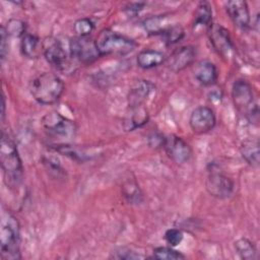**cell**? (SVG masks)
Segmentation results:
<instances>
[{"label": "cell", "instance_id": "cell-1", "mask_svg": "<svg viewBox=\"0 0 260 260\" xmlns=\"http://www.w3.org/2000/svg\"><path fill=\"white\" fill-rule=\"evenodd\" d=\"M0 162L5 184L10 189H17L23 179L22 161L16 144L5 131H2L0 142Z\"/></svg>", "mask_w": 260, "mask_h": 260}, {"label": "cell", "instance_id": "cell-2", "mask_svg": "<svg viewBox=\"0 0 260 260\" xmlns=\"http://www.w3.org/2000/svg\"><path fill=\"white\" fill-rule=\"evenodd\" d=\"M30 93L41 105H52L62 96L65 85L63 80L54 73L44 72L37 75L30 82Z\"/></svg>", "mask_w": 260, "mask_h": 260}, {"label": "cell", "instance_id": "cell-3", "mask_svg": "<svg viewBox=\"0 0 260 260\" xmlns=\"http://www.w3.org/2000/svg\"><path fill=\"white\" fill-rule=\"evenodd\" d=\"M1 257L4 260H17L20 255V225L17 218L9 213L3 212L0 228Z\"/></svg>", "mask_w": 260, "mask_h": 260}, {"label": "cell", "instance_id": "cell-4", "mask_svg": "<svg viewBox=\"0 0 260 260\" xmlns=\"http://www.w3.org/2000/svg\"><path fill=\"white\" fill-rule=\"evenodd\" d=\"M94 42L101 56H125L137 48V43L134 40L110 28L102 29Z\"/></svg>", "mask_w": 260, "mask_h": 260}, {"label": "cell", "instance_id": "cell-5", "mask_svg": "<svg viewBox=\"0 0 260 260\" xmlns=\"http://www.w3.org/2000/svg\"><path fill=\"white\" fill-rule=\"evenodd\" d=\"M232 99L235 107L245 111L252 121L258 120V106L254 100V91L251 84L245 79H238L232 87Z\"/></svg>", "mask_w": 260, "mask_h": 260}, {"label": "cell", "instance_id": "cell-6", "mask_svg": "<svg viewBox=\"0 0 260 260\" xmlns=\"http://www.w3.org/2000/svg\"><path fill=\"white\" fill-rule=\"evenodd\" d=\"M42 52L48 63L56 69L67 72L71 68L67 53L58 39L54 37H47L42 42Z\"/></svg>", "mask_w": 260, "mask_h": 260}, {"label": "cell", "instance_id": "cell-7", "mask_svg": "<svg viewBox=\"0 0 260 260\" xmlns=\"http://www.w3.org/2000/svg\"><path fill=\"white\" fill-rule=\"evenodd\" d=\"M205 188L210 196L217 199H225L234 192V182L218 168L212 166L205 180Z\"/></svg>", "mask_w": 260, "mask_h": 260}, {"label": "cell", "instance_id": "cell-8", "mask_svg": "<svg viewBox=\"0 0 260 260\" xmlns=\"http://www.w3.org/2000/svg\"><path fill=\"white\" fill-rule=\"evenodd\" d=\"M42 125L51 135L62 138H72L77 130V127L72 120L64 117L58 112L47 113L42 118Z\"/></svg>", "mask_w": 260, "mask_h": 260}, {"label": "cell", "instance_id": "cell-9", "mask_svg": "<svg viewBox=\"0 0 260 260\" xmlns=\"http://www.w3.org/2000/svg\"><path fill=\"white\" fill-rule=\"evenodd\" d=\"M69 52L73 59L83 64L94 62L101 57L95 42L89 37H74L69 42Z\"/></svg>", "mask_w": 260, "mask_h": 260}, {"label": "cell", "instance_id": "cell-10", "mask_svg": "<svg viewBox=\"0 0 260 260\" xmlns=\"http://www.w3.org/2000/svg\"><path fill=\"white\" fill-rule=\"evenodd\" d=\"M209 42L215 52L222 58L230 59L235 53V46L230 31L218 23H211L207 28Z\"/></svg>", "mask_w": 260, "mask_h": 260}, {"label": "cell", "instance_id": "cell-11", "mask_svg": "<svg viewBox=\"0 0 260 260\" xmlns=\"http://www.w3.org/2000/svg\"><path fill=\"white\" fill-rule=\"evenodd\" d=\"M161 146L169 158L176 164L183 165L191 158L192 149L190 145L183 138L177 135L171 134L164 137Z\"/></svg>", "mask_w": 260, "mask_h": 260}, {"label": "cell", "instance_id": "cell-12", "mask_svg": "<svg viewBox=\"0 0 260 260\" xmlns=\"http://www.w3.org/2000/svg\"><path fill=\"white\" fill-rule=\"evenodd\" d=\"M216 124V116L214 111L205 106L194 109L189 118V125L196 134H205L211 131Z\"/></svg>", "mask_w": 260, "mask_h": 260}, {"label": "cell", "instance_id": "cell-13", "mask_svg": "<svg viewBox=\"0 0 260 260\" xmlns=\"http://www.w3.org/2000/svg\"><path fill=\"white\" fill-rule=\"evenodd\" d=\"M196 49L193 46H183L177 48L168 58L169 68L173 72H180L194 63L196 58Z\"/></svg>", "mask_w": 260, "mask_h": 260}, {"label": "cell", "instance_id": "cell-14", "mask_svg": "<svg viewBox=\"0 0 260 260\" xmlns=\"http://www.w3.org/2000/svg\"><path fill=\"white\" fill-rule=\"evenodd\" d=\"M225 11L239 28H246L250 24V10L246 1L232 0L225 3Z\"/></svg>", "mask_w": 260, "mask_h": 260}, {"label": "cell", "instance_id": "cell-15", "mask_svg": "<svg viewBox=\"0 0 260 260\" xmlns=\"http://www.w3.org/2000/svg\"><path fill=\"white\" fill-rule=\"evenodd\" d=\"M193 74L195 79L204 86L213 85L218 79L217 67L208 60L199 61L194 67Z\"/></svg>", "mask_w": 260, "mask_h": 260}, {"label": "cell", "instance_id": "cell-16", "mask_svg": "<svg viewBox=\"0 0 260 260\" xmlns=\"http://www.w3.org/2000/svg\"><path fill=\"white\" fill-rule=\"evenodd\" d=\"M148 119V112L144 106H129L123 122L124 128L126 131H133L145 125Z\"/></svg>", "mask_w": 260, "mask_h": 260}, {"label": "cell", "instance_id": "cell-17", "mask_svg": "<svg viewBox=\"0 0 260 260\" xmlns=\"http://www.w3.org/2000/svg\"><path fill=\"white\" fill-rule=\"evenodd\" d=\"M153 89L154 85L148 80H137L129 90V106H143Z\"/></svg>", "mask_w": 260, "mask_h": 260}, {"label": "cell", "instance_id": "cell-18", "mask_svg": "<svg viewBox=\"0 0 260 260\" xmlns=\"http://www.w3.org/2000/svg\"><path fill=\"white\" fill-rule=\"evenodd\" d=\"M165 60V55L160 51L154 49L141 50L136 57L137 65L142 69H151L157 67L161 65Z\"/></svg>", "mask_w": 260, "mask_h": 260}, {"label": "cell", "instance_id": "cell-19", "mask_svg": "<svg viewBox=\"0 0 260 260\" xmlns=\"http://www.w3.org/2000/svg\"><path fill=\"white\" fill-rule=\"evenodd\" d=\"M212 23V7L209 2L201 1L198 3L193 20V29L199 30L202 28L207 29Z\"/></svg>", "mask_w": 260, "mask_h": 260}, {"label": "cell", "instance_id": "cell-20", "mask_svg": "<svg viewBox=\"0 0 260 260\" xmlns=\"http://www.w3.org/2000/svg\"><path fill=\"white\" fill-rule=\"evenodd\" d=\"M241 155L245 161L251 167H258L259 165V141L257 138L245 139L240 147Z\"/></svg>", "mask_w": 260, "mask_h": 260}, {"label": "cell", "instance_id": "cell-21", "mask_svg": "<svg viewBox=\"0 0 260 260\" xmlns=\"http://www.w3.org/2000/svg\"><path fill=\"white\" fill-rule=\"evenodd\" d=\"M20 50L24 57L35 59L39 56L40 50H42V43L37 36L25 34L20 41Z\"/></svg>", "mask_w": 260, "mask_h": 260}, {"label": "cell", "instance_id": "cell-22", "mask_svg": "<svg viewBox=\"0 0 260 260\" xmlns=\"http://www.w3.org/2000/svg\"><path fill=\"white\" fill-rule=\"evenodd\" d=\"M235 250L241 259L253 260L256 258V254H257L256 247L247 238L238 239L235 242Z\"/></svg>", "mask_w": 260, "mask_h": 260}, {"label": "cell", "instance_id": "cell-23", "mask_svg": "<svg viewBox=\"0 0 260 260\" xmlns=\"http://www.w3.org/2000/svg\"><path fill=\"white\" fill-rule=\"evenodd\" d=\"M122 190L124 197L131 204H139L142 202V193L135 181H126L122 186Z\"/></svg>", "mask_w": 260, "mask_h": 260}, {"label": "cell", "instance_id": "cell-24", "mask_svg": "<svg viewBox=\"0 0 260 260\" xmlns=\"http://www.w3.org/2000/svg\"><path fill=\"white\" fill-rule=\"evenodd\" d=\"M160 36L164 38L167 45H174L184 38L185 30L182 25L174 24L167 26L160 34Z\"/></svg>", "mask_w": 260, "mask_h": 260}, {"label": "cell", "instance_id": "cell-25", "mask_svg": "<svg viewBox=\"0 0 260 260\" xmlns=\"http://www.w3.org/2000/svg\"><path fill=\"white\" fill-rule=\"evenodd\" d=\"M165 23H166L165 15H154L146 18L143 22V26L145 30L148 31V34L160 35L164 31V29L167 27Z\"/></svg>", "mask_w": 260, "mask_h": 260}, {"label": "cell", "instance_id": "cell-26", "mask_svg": "<svg viewBox=\"0 0 260 260\" xmlns=\"http://www.w3.org/2000/svg\"><path fill=\"white\" fill-rule=\"evenodd\" d=\"M153 258L159 260H181L186 256L180 251L175 250L174 247H157L153 249Z\"/></svg>", "mask_w": 260, "mask_h": 260}, {"label": "cell", "instance_id": "cell-27", "mask_svg": "<svg viewBox=\"0 0 260 260\" xmlns=\"http://www.w3.org/2000/svg\"><path fill=\"white\" fill-rule=\"evenodd\" d=\"M73 29L77 37H89L94 29V22L89 17H82L74 22Z\"/></svg>", "mask_w": 260, "mask_h": 260}, {"label": "cell", "instance_id": "cell-28", "mask_svg": "<svg viewBox=\"0 0 260 260\" xmlns=\"http://www.w3.org/2000/svg\"><path fill=\"white\" fill-rule=\"evenodd\" d=\"M4 26V29L7 34V36L14 37V38H22L26 32H25V23L16 18L9 19L6 26Z\"/></svg>", "mask_w": 260, "mask_h": 260}, {"label": "cell", "instance_id": "cell-29", "mask_svg": "<svg viewBox=\"0 0 260 260\" xmlns=\"http://www.w3.org/2000/svg\"><path fill=\"white\" fill-rule=\"evenodd\" d=\"M184 239V235L179 229H169L165 233V240L171 247L179 246Z\"/></svg>", "mask_w": 260, "mask_h": 260}, {"label": "cell", "instance_id": "cell-30", "mask_svg": "<svg viewBox=\"0 0 260 260\" xmlns=\"http://www.w3.org/2000/svg\"><path fill=\"white\" fill-rule=\"evenodd\" d=\"M8 39V36L4 29V26L1 25V45H0V54H1V59L3 60L5 58L6 50H7V45L6 41Z\"/></svg>", "mask_w": 260, "mask_h": 260}, {"label": "cell", "instance_id": "cell-31", "mask_svg": "<svg viewBox=\"0 0 260 260\" xmlns=\"http://www.w3.org/2000/svg\"><path fill=\"white\" fill-rule=\"evenodd\" d=\"M144 6V3H140V2H136V3H130L127 7H125V11L127 12L128 15H135L137 14L140 10H142Z\"/></svg>", "mask_w": 260, "mask_h": 260}, {"label": "cell", "instance_id": "cell-32", "mask_svg": "<svg viewBox=\"0 0 260 260\" xmlns=\"http://www.w3.org/2000/svg\"><path fill=\"white\" fill-rule=\"evenodd\" d=\"M119 255L117 256L118 258H123V259H137V258H142L141 255L136 254L135 252L131 251V250H127L124 251V249H122V252H117Z\"/></svg>", "mask_w": 260, "mask_h": 260}, {"label": "cell", "instance_id": "cell-33", "mask_svg": "<svg viewBox=\"0 0 260 260\" xmlns=\"http://www.w3.org/2000/svg\"><path fill=\"white\" fill-rule=\"evenodd\" d=\"M2 121L4 120V116H5V98L4 95L2 96Z\"/></svg>", "mask_w": 260, "mask_h": 260}]
</instances>
